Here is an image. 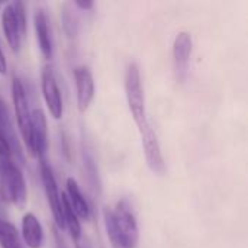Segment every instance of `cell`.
Masks as SVG:
<instances>
[{"instance_id":"cell-1","label":"cell","mask_w":248,"mask_h":248,"mask_svg":"<svg viewBox=\"0 0 248 248\" xmlns=\"http://www.w3.org/2000/svg\"><path fill=\"white\" fill-rule=\"evenodd\" d=\"M103 221L106 232L112 244L118 248H135L138 244L140 232L135 217L129 205L122 201L116 205L115 211L103 209Z\"/></svg>"},{"instance_id":"cell-2","label":"cell","mask_w":248,"mask_h":248,"mask_svg":"<svg viewBox=\"0 0 248 248\" xmlns=\"http://www.w3.org/2000/svg\"><path fill=\"white\" fill-rule=\"evenodd\" d=\"M0 185L3 198L16 208L23 209L28 198L25 177L20 169L6 157H0Z\"/></svg>"},{"instance_id":"cell-3","label":"cell","mask_w":248,"mask_h":248,"mask_svg":"<svg viewBox=\"0 0 248 248\" xmlns=\"http://www.w3.org/2000/svg\"><path fill=\"white\" fill-rule=\"evenodd\" d=\"M125 92H126V100L128 108L132 115V119L138 125V128H142L147 121V112H145V96L141 81V73L135 62L128 64L125 71Z\"/></svg>"},{"instance_id":"cell-4","label":"cell","mask_w":248,"mask_h":248,"mask_svg":"<svg viewBox=\"0 0 248 248\" xmlns=\"http://www.w3.org/2000/svg\"><path fill=\"white\" fill-rule=\"evenodd\" d=\"M12 99H13V108L16 113L17 128L22 135V140L28 148L29 153H32L31 147V109L26 97L25 87L20 81V78L13 77L12 80Z\"/></svg>"},{"instance_id":"cell-5","label":"cell","mask_w":248,"mask_h":248,"mask_svg":"<svg viewBox=\"0 0 248 248\" xmlns=\"http://www.w3.org/2000/svg\"><path fill=\"white\" fill-rule=\"evenodd\" d=\"M41 180L44 185L45 196H46L51 214L54 217L55 225L60 231H62L64 221H62V209H61V195L58 192V186H57V180L52 173V169L45 160H41Z\"/></svg>"},{"instance_id":"cell-6","label":"cell","mask_w":248,"mask_h":248,"mask_svg":"<svg viewBox=\"0 0 248 248\" xmlns=\"http://www.w3.org/2000/svg\"><path fill=\"white\" fill-rule=\"evenodd\" d=\"M141 137H142V148H144V155L147 160L148 167L151 169L153 173L163 176L166 173V164L161 153V147L158 142V138L151 128V125L147 122L142 128H140Z\"/></svg>"},{"instance_id":"cell-7","label":"cell","mask_w":248,"mask_h":248,"mask_svg":"<svg viewBox=\"0 0 248 248\" xmlns=\"http://www.w3.org/2000/svg\"><path fill=\"white\" fill-rule=\"evenodd\" d=\"M41 87L42 96L46 103V108L54 119H60L62 116V99L57 84L55 74L49 65H45L41 73Z\"/></svg>"},{"instance_id":"cell-8","label":"cell","mask_w":248,"mask_h":248,"mask_svg":"<svg viewBox=\"0 0 248 248\" xmlns=\"http://www.w3.org/2000/svg\"><path fill=\"white\" fill-rule=\"evenodd\" d=\"M193 51V41L189 32H180L176 35L173 42V58H174V70L179 81H185L189 71L190 55Z\"/></svg>"},{"instance_id":"cell-9","label":"cell","mask_w":248,"mask_h":248,"mask_svg":"<svg viewBox=\"0 0 248 248\" xmlns=\"http://www.w3.org/2000/svg\"><path fill=\"white\" fill-rule=\"evenodd\" d=\"M31 147L32 155L44 160L48 147V125L46 118L41 109H33L31 112Z\"/></svg>"},{"instance_id":"cell-10","label":"cell","mask_w":248,"mask_h":248,"mask_svg":"<svg viewBox=\"0 0 248 248\" xmlns=\"http://www.w3.org/2000/svg\"><path fill=\"white\" fill-rule=\"evenodd\" d=\"M76 89H77V106L78 110L83 113L90 106L94 97V81L90 70L84 65H78L73 71Z\"/></svg>"},{"instance_id":"cell-11","label":"cell","mask_w":248,"mask_h":248,"mask_svg":"<svg viewBox=\"0 0 248 248\" xmlns=\"http://www.w3.org/2000/svg\"><path fill=\"white\" fill-rule=\"evenodd\" d=\"M1 26H3V32H4V36H6V41H7L9 46L12 48L13 52L17 54L20 51V48H22V41H23L25 35L22 33V31H20V28L17 25V20H16L12 4H7L3 9Z\"/></svg>"},{"instance_id":"cell-12","label":"cell","mask_w":248,"mask_h":248,"mask_svg":"<svg viewBox=\"0 0 248 248\" xmlns=\"http://www.w3.org/2000/svg\"><path fill=\"white\" fill-rule=\"evenodd\" d=\"M33 25H35V33H36V41H38L41 54L46 60L52 58V38H51V31H49V20H48L45 10L38 9L35 12Z\"/></svg>"},{"instance_id":"cell-13","label":"cell","mask_w":248,"mask_h":248,"mask_svg":"<svg viewBox=\"0 0 248 248\" xmlns=\"http://www.w3.org/2000/svg\"><path fill=\"white\" fill-rule=\"evenodd\" d=\"M0 134H1V137L6 140V142L9 144L10 151H16L17 157H19L20 160H23L22 151H20V144H19L16 131H15V128H13V124H12V118H10L9 109H7V106H6V102H4L1 97H0Z\"/></svg>"},{"instance_id":"cell-14","label":"cell","mask_w":248,"mask_h":248,"mask_svg":"<svg viewBox=\"0 0 248 248\" xmlns=\"http://www.w3.org/2000/svg\"><path fill=\"white\" fill-rule=\"evenodd\" d=\"M22 237L29 248H41L44 244V231L36 217L28 212L22 219Z\"/></svg>"},{"instance_id":"cell-15","label":"cell","mask_w":248,"mask_h":248,"mask_svg":"<svg viewBox=\"0 0 248 248\" xmlns=\"http://www.w3.org/2000/svg\"><path fill=\"white\" fill-rule=\"evenodd\" d=\"M67 199L70 202V206L73 208V211L76 212V215L78 217V219L83 221H89L90 219V208L89 203L86 201V198L83 196L77 182L70 177L67 179Z\"/></svg>"},{"instance_id":"cell-16","label":"cell","mask_w":248,"mask_h":248,"mask_svg":"<svg viewBox=\"0 0 248 248\" xmlns=\"http://www.w3.org/2000/svg\"><path fill=\"white\" fill-rule=\"evenodd\" d=\"M61 209H62V221H64V228L68 230L71 238L74 243H77L81 238V224L73 208L70 206V202L67 199V195H61Z\"/></svg>"},{"instance_id":"cell-17","label":"cell","mask_w":248,"mask_h":248,"mask_svg":"<svg viewBox=\"0 0 248 248\" xmlns=\"http://www.w3.org/2000/svg\"><path fill=\"white\" fill-rule=\"evenodd\" d=\"M0 247L22 248L19 231L16 230L15 225L3 219H0Z\"/></svg>"},{"instance_id":"cell-18","label":"cell","mask_w":248,"mask_h":248,"mask_svg":"<svg viewBox=\"0 0 248 248\" xmlns=\"http://www.w3.org/2000/svg\"><path fill=\"white\" fill-rule=\"evenodd\" d=\"M10 154H12L10 147H9V144L6 142V140H4V138L1 137V134H0V157L10 158Z\"/></svg>"},{"instance_id":"cell-19","label":"cell","mask_w":248,"mask_h":248,"mask_svg":"<svg viewBox=\"0 0 248 248\" xmlns=\"http://www.w3.org/2000/svg\"><path fill=\"white\" fill-rule=\"evenodd\" d=\"M6 73H7V62H6L4 54L0 46V74H6Z\"/></svg>"},{"instance_id":"cell-20","label":"cell","mask_w":248,"mask_h":248,"mask_svg":"<svg viewBox=\"0 0 248 248\" xmlns=\"http://www.w3.org/2000/svg\"><path fill=\"white\" fill-rule=\"evenodd\" d=\"M74 4L77 7H80L81 10H89V9L93 7V1H80V0H77V1H74Z\"/></svg>"},{"instance_id":"cell-21","label":"cell","mask_w":248,"mask_h":248,"mask_svg":"<svg viewBox=\"0 0 248 248\" xmlns=\"http://www.w3.org/2000/svg\"><path fill=\"white\" fill-rule=\"evenodd\" d=\"M76 248H93L92 247V244H90V241L87 240V238H80L77 243H76Z\"/></svg>"},{"instance_id":"cell-22","label":"cell","mask_w":248,"mask_h":248,"mask_svg":"<svg viewBox=\"0 0 248 248\" xmlns=\"http://www.w3.org/2000/svg\"><path fill=\"white\" fill-rule=\"evenodd\" d=\"M55 238H57V243H58V244H57V247H58V248H67V247H65V244H64V241H62V240L60 238V235H58V234H55Z\"/></svg>"},{"instance_id":"cell-23","label":"cell","mask_w":248,"mask_h":248,"mask_svg":"<svg viewBox=\"0 0 248 248\" xmlns=\"http://www.w3.org/2000/svg\"><path fill=\"white\" fill-rule=\"evenodd\" d=\"M0 6H1V3H0Z\"/></svg>"}]
</instances>
